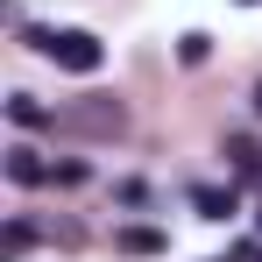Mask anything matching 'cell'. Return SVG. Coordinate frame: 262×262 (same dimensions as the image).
I'll list each match as a JSON object with an SVG mask.
<instances>
[{
    "label": "cell",
    "instance_id": "obj_6",
    "mask_svg": "<svg viewBox=\"0 0 262 262\" xmlns=\"http://www.w3.org/2000/svg\"><path fill=\"white\" fill-rule=\"evenodd\" d=\"M7 121H14V128H43V121H57V114H50L43 99H29V92H14V99H7Z\"/></svg>",
    "mask_w": 262,
    "mask_h": 262
},
{
    "label": "cell",
    "instance_id": "obj_11",
    "mask_svg": "<svg viewBox=\"0 0 262 262\" xmlns=\"http://www.w3.org/2000/svg\"><path fill=\"white\" fill-rule=\"evenodd\" d=\"M241 7H248V0H241Z\"/></svg>",
    "mask_w": 262,
    "mask_h": 262
},
{
    "label": "cell",
    "instance_id": "obj_4",
    "mask_svg": "<svg viewBox=\"0 0 262 262\" xmlns=\"http://www.w3.org/2000/svg\"><path fill=\"white\" fill-rule=\"evenodd\" d=\"M191 206H199L206 220H234V213H241V199H234V184H227V191H220V184H191Z\"/></svg>",
    "mask_w": 262,
    "mask_h": 262
},
{
    "label": "cell",
    "instance_id": "obj_9",
    "mask_svg": "<svg viewBox=\"0 0 262 262\" xmlns=\"http://www.w3.org/2000/svg\"><path fill=\"white\" fill-rule=\"evenodd\" d=\"M206 50H213V43H206V36H199V29H191V36H184V43H177V57H184V64H206Z\"/></svg>",
    "mask_w": 262,
    "mask_h": 262
},
{
    "label": "cell",
    "instance_id": "obj_10",
    "mask_svg": "<svg viewBox=\"0 0 262 262\" xmlns=\"http://www.w3.org/2000/svg\"><path fill=\"white\" fill-rule=\"evenodd\" d=\"M255 114H262V85H255Z\"/></svg>",
    "mask_w": 262,
    "mask_h": 262
},
{
    "label": "cell",
    "instance_id": "obj_8",
    "mask_svg": "<svg viewBox=\"0 0 262 262\" xmlns=\"http://www.w3.org/2000/svg\"><path fill=\"white\" fill-rule=\"evenodd\" d=\"M29 248H36V227L29 220H7V262H21Z\"/></svg>",
    "mask_w": 262,
    "mask_h": 262
},
{
    "label": "cell",
    "instance_id": "obj_7",
    "mask_svg": "<svg viewBox=\"0 0 262 262\" xmlns=\"http://www.w3.org/2000/svg\"><path fill=\"white\" fill-rule=\"evenodd\" d=\"M227 156H234V170H241V177H262V149L248 142V135H234V142H227Z\"/></svg>",
    "mask_w": 262,
    "mask_h": 262
},
{
    "label": "cell",
    "instance_id": "obj_3",
    "mask_svg": "<svg viewBox=\"0 0 262 262\" xmlns=\"http://www.w3.org/2000/svg\"><path fill=\"white\" fill-rule=\"evenodd\" d=\"M7 177H14L21 191H36V184H50V177H57V163H43V149L14 142V149H7Z\"/></svg>",
    "mask_w": 262,
    "mask_h": 262
},
{
    "label": "cell",
    "instance_id": "obj_2",
    "mask_svg": "<svg viewBox=\"0 0 262 262\" xmlns=\"http://www.w3.org/2000/svg\"><path fill=\"white\" fill-rule=\"evenodd\" d=\"M57 128H71V135H121L128 128V106L121 99H71V106H57Z\"/></svg>",
    "mask_w": 262,
    "mask_h": 262
},
{
    "label": "cell",
    "instance_id": "obj_5",
    "mask_svg": "<svg viewBox=\"0 0 262 262\" xmlns=\"http://www.w3.org/2000/svg\"><path fill=\"white\" fill-rule=\"evenodd\" d=\"M114 248H121V255H163V248H170V234H156V227H121V234H114Z\"/></svg>",
    "mask_w": 262,
    "mask_h": 262
},
{
    "label": "cell",
    "instance_id": "obj_1",
    "mask_svg": "<svg viewBox=\"0 0 262 262\" xmlns=\"http://www.w3.org/2000/svg\"><path fill=\"white\" fill-rule=\"evenodd\" d=\"M36 50H43L50 64H64L71 78H92V71L106 64V43H99L92 29H50V36H36Z\"/></svg>",
    "mask_w": 262,
    "mask_h": 262
}]
</instances>
